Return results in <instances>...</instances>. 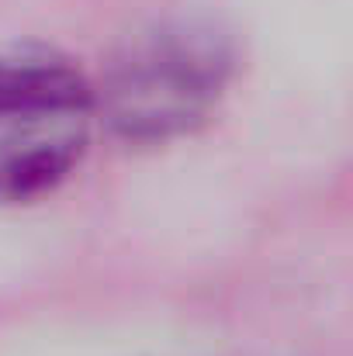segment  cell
Here are the masks:
<instances>
[{
	"mask_svg": "<svg viewBox=\"0 0 353 356\" xmlns=\"http://www.w3.org/2000/svg\"><path fill=\"white\" fill-rule=\"evenodd\" d=\"M233 66L226 28L208 17H170L125 42L94 104L128 142H170L215 111Z\"/></svg>",
	"mask_w": 353,
	"mask_h": 356,
	"instance_id": "1",
	"label": "cell"
},
{
	"mask_svg": "<svg viewBox=\"0 0 353 356\" xmlns=\"http://www.w3.org/2000/svg\"><path fill=\"white\" fill-rule=\"evenodd\" d=\"M94 87L56 52H0V204L52 194L84 159Z\"/></svg>",
	"mask_w": 353,
	"mask_h": 356,
	"instance_id": "2",
	"label": "cell"
}]
</instances>
